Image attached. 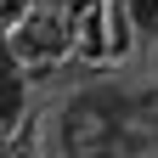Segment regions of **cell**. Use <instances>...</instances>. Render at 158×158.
Returning <instances> with one entry per match:
<instances>
[{
  "label": "cell",
  "instance_id": "2",
  "mask_svg": "<svg viewBox=\"0 0 158 158\" xmlns=\"http://www.w3.org/2000/svg\"><path fill=\"white\" fill-rule=\"evenodd\" d=\"M124 130H130V147L158 141V90H135L124 102Z\"/></svg>",
  "mask_w": 158,
  "mask_h": 158
},
{
  "label": "cell",
  "instance_id": "1",
  "mask_svg": "<svg viewBox=\"0 0 158 158\" xmlns=\"http://www.w3.org/2000/svg\"><path fill=\"white\" fill-rule=\"evenodd\" d=\"M62 147H68V158H118L130 147L124 96L90 90V96H79V102H68V113H62Z\"/></svg>",
  "mask_w": 158,
  "mask_h": 158
},
{
  "label": "cell",
  "instance_id": "3",
  "mask_svg": "<svg viewBox=\"0 0 158 158\" xmlns=\"http://www.w3.org/2000/svg\"><path fill=\"white\" fill-rule=\"evenodd\" d=\"M17 113H23V79L17 68H0V124H11Z\"/></svg>",
  "mask_w": 158,
  "mask_h": 158
},
{
  "label": "cell",
  "instance_id": "4",
  "mask_svg": "<svg viewBox=\"0 0 158 158\" xmlns=\"http://www.w3.org/2000/svg\"><path fill=\"white\" fill-rule=\"evenodd\" d=\"M130 23L141 34H158V0H130Z\"/></svg>",
  "mask_w": 158,
  "mask_h": 158
}]
</instances>
